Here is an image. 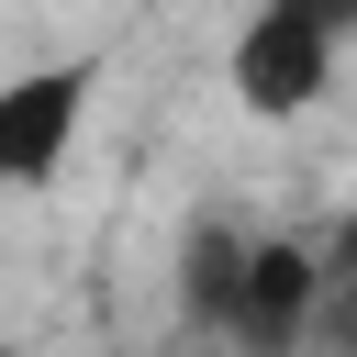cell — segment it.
<instances>
[{"mask_svg": "<svg viewBox=\"0 0 357 357\" xmlns=\"http://www.w3.org/2000/svg\"><path fill=\"white\" fill-rule=\"evenodd\" d=\"M335 78H346V22H324L312 0H257V11L234 22V45H223V89H234V112H257V123L324 112Z\"/></svg>", "mask_w": 357, "mask_h": 357, "instance_id": "1", "label": "cell"}, {"mask_svg": "<svg viewBox=\"0 0 357 357\" xmlns=\"http://www.w3.org/2000/svg\"><path fill=\"white\" fill-rule=\"evenodd\" d=\"M324 290H335V257H324L312 234H245V245H234V279H223L212 335H223V346H245V357H290V346L312 335Z\"/></svg>", "mask_w": 357, "mask_h": 357, "instance_id": "2", "label": "cell"}, {"mask_svg": "<svg viewBox=\"0 0 357 357\" xmlns=\"http://www.w3.org/2000/svg\"><path fill=\"white\" fill-rule=\"evenodd\" d=\"M89 89H100V56H45V67L0 78V190H56V167L89 123Z\"/></svg>", "mask_w": 357, "mask_h": 357, "instance_id": "3", "label": "cell"}, {"mask_svg": "<svg viewBox=\"0 0 357 357\" xmlns=\"http://www.w3.org/2000/svg\"><path fill=\"white\" fill-rule=\"evenodd\" d=\"M312 11H324V22H346V33H357V0H312Z\"/></svg>", "mask_w": 357, "mask_h": 357, "instance_id": "4", "label": "cell"}]
</instances>
